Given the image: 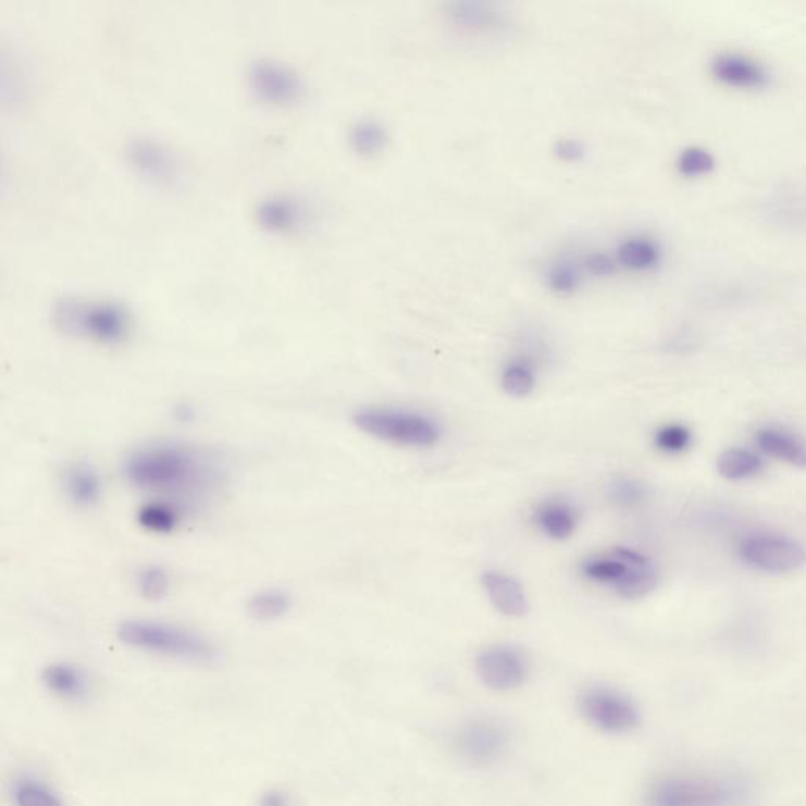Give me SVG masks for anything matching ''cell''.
<instances>
[{"mask_svg": "<svg viewBox=\"0 0 806 806\" xmlns=\"http://www.w3.org/2000/svg\"><path fill=\"white\" fill-rule=\"evenodd\" d=\"M123 473L140 491L168 495L207 491L220 476L209 454L171 442L133 450L123 463Z\"/></svg>", "mask_w": 806, "mask_h": 806, "instance_id": "1", "label": "cell"}, {"mask_svg": "<svg viewBox=\"0 0 806 806\" xmlns=\"http://www.w3.org/2000/svg\"><path fill=\"white\" fill-rule=\"evenodd\" d=\"M117 638L133 649L186 664L213 665L221 658L220 647L203 633L154 619H126Z\"/></svg>", "mask_w": 806, "mask_h": 806, "instance_id": "2", "label": "cell"}, {"mask_svg": "<svg viewBox=\"0 0 806 806\" xmlns=\"http://www.w3.org/2000/svg\"><path fill=\"white\" fill-rule=\"evenodd\" d=\"M579 573L587 583L628 600L649 596L658 582L653 559L629 547H612L584 556Z\"/></svg>", "mask_w": 806, "mask_h": 806, "instance_id": "3", "label": "cell"}, {"mask_svg": "<svg viewBox=\"0 0 806 806\" xmlns=\"http://www.w3.org/2000/svg\"><path fill=\"white\" fill-rule=\"evenodd\" d=\"M351 421L359 432L397 448L431 449L443 438L442 424L432 414L411 408L388 405L359 408Z\"/></svg>", "mask_w": 806, "mask_h": 806, "instance_id": "4", "label": "cell"}, {"mask_svg": "<svg viewBox=\"0 0 806 806\" xmlns=\"http://www.w3.org/2000/svg\"><path fill=\"white\" fill-rule=\"evenodd\" d=\"M52 320L62 333L91 343L117 345L132 331V315L122 305L95 299L62 298L52 309Z\"/></svg>", "mask_w": 806, "mask_h": 806, "instance_id": "5", "label": "cell"}, {"mask_svg": "<svg viewBox=\"0 0 806 806\" xmlns=\"http://www.w3.org/2000/svg\"><path fill=\"white\" fill-rule=\"evenodd\" d=\"M744 797V788L734 780L670 776L650 786L647 806H737Z\"/></svg>", "mask_w": 806, "mask_h": 806, "instance_id": "6", "label": "cell"}, {"mask_svg": "<svg viewBox=\"0 0 806 806\" xmlns=\"http://www.w3.org/2000/svg\"><path fill=\"white\" fill-rule=\"evenodd\" d=\"M579 710L591 727L607 734H628L642 723L635 702L608 685L584 689L579 696Z\"/></svg>", "mask_w": 806, "mask_h": 806, "instance_id": "7", "label": "cell"}, {"mask_svg": "<svg viewBox=\"0 0 806 806\" xmlns=\"http://www.w3.org/2000/svg\"><path fill=\"white\" fill-rule=\"evenodd\" d=\"M474 670L485 687L508 693L523 687L530 678L531 664L526 653L516 644L496 643L479 650Z\"/></svg>", "mask_w": 806, "mask_h": 806, "instance_id": "8", "label": "cell"}, {"mask_svg": "<svg viewBox=\"0 0 806 806\" xmlns=\"http://www.w3.org/2000/svg\"><path fill=\"white\" fill-rule=\"evenodd\" d=\"M125 157L129 165L154 185L177 186L186 175V165L179 153L150 136L129 137L125 142Z\"/></svg>", "mask_w": 806, "mask_h": 806, "instance_id": "9", "label": "cell"}, {"mask_svg": "<svg viewBox=\"0 0 806 806\" xmlns=\"http://www.w3.org/2000/svg\"><path fill=\"white\" fill-rule=\"evenodd\" d=\"M509 747V728L495 718H473L454 734L457 755L471 766H492L505 758Z\"/></svg>", "mask_w": 806, "mask_h": 806, "instance_id": "10", "label": "cell"}, {"mask_svg": "<svg viewBox=\"0 0 806 806\" xmlns=\"http://www.w3.org/2000/svg\"><path fill=\"white\" fill-rule=\"evenodd\" d=\"M249 89L260 101L273 106H290L302 100L306 91L305 79L292 66L280 60L255 59L249 63Z\"/></svg>", "mask_w": 806, "mask_h": 806, "instance_id": "11", "label": "cell"}, {"mask_svg": "<svg viewBox=\"0 0 806 806\" xmlns=\"http://www.w3.org/2000/svg\"><path fill=\"white\" fill-rule=\"evenodd\" d=\"M742 559L762 572L786 573L805 565L804 548L776 534H753L741 542Z\"/></svg>", "mask_w": 806, "mask_h": 806, "instance_id": "12", "label": "cell"}, {"mask_svg": "<svg viewBox=\"0 0 806 806\" xmlns=\"http://www.w3.org/2000/svg\"><path fill=\"white\" fill-rule=\"evenodd\" d=\"M718 83L737 90H759L769 86L770 75L761 63L739 52H721L710 62Z\"/></svg>", "mask_w": 806, "mask_h": 806, "instance_id": "13", "label": "cell"}, {"mask_svg": "<svg viewBox=\"0 0 806 806\" xmlns=\"http://www.w3.org/2000/svg\"><path fill=\"white\" fill-rule=\"evenodd\" d=\"M531 520L542 536L553 542H565L576 533L582 516L570 499L550 496L534 506Z\"/></svg>", "mask_w": 806, "mask_h": 806, "instance_id": "14", "label": "cell"}, {"mask_svg": "<svg viewBox=\"0 0 806 806\" xmlns=\"http://www.w3.org/2000/svg\"><path fill=\"white\" fill-rule=\"evenodd\" d=\"M481 584L485 596L499 615L520 619L530 611V598L523 584L510 573L498 569L485 570L481 575Z\"/></svg>", "mask_w": 806, "mask_h": 806, "instance_id": "15", "label": "cell"}, {"mask_svg": "<svg viewBox=\"0 0 806 806\" xmlns=\"http://www.w3.org/2000/svg\"><path fill=\"white\" fill-rule=\"evenodd\" d=\"M257 221L266 231L292 232L308 220L305 203L290 195H271L260 200L256 210Z\"/></svg>", "mask_w": 806, "mask_h": 806, "instance_id": "16", "label": "cell"}, {"mask_svg": "<svg viewBox=\"0 0 806 806\" xmlns=\"http://www.w3.org/2000/svg\"><path fill=\"white\" fill-rule=\"evenodd\" d=\"M41 682L48 692L66 702H84L91 692L89 674L83 668L66 661H55L45 667Z\"/></svg>", "mask_w": 806, "mask_h": 806, "instance_id": "17", "label": "cell"}, {"mask_svg": "<svg viewBox=\"0 0 806 806\" xmlns=\"http://www.w3.org/2000/svg\"><path fill=\"white\" fill-rule=\"evenodd\" d=\"M62 485L66 498L76 508H94L103 496V481L89 463L79 462L66 467L63 471Z\"/></svg>", "mask_w": 806, "mask_h": 806, "instance_id": "18", "label": "cell"}, {"mask_svg": "<svg viewBox=\"0 0 806 806\" xmlns=\"http://www.w3.org/2000/svg\"><path fill=\"white\" fill-rule=\"evenodd\" d=\"M538 362L537 358L528 351L512 355L503 364L499 374V385L506 396L512 399H526L537 388Z\"/></svg>", "mask_w": 806, "mask_h": 806, "instance_id": "19", "label": "cell"}, {"mask_svg": "<svg viewBox=\"0 0 806 806\" xmlns=\"http://www.w3.org/2000/svg\"><path fill=\"white\" fill-rule=\"evenodd\" d=\"M448 15L456 26L476 32H493L505 29L508 17L498 5L476 0H462L448 5Z\"/></svg>", "mask_w": 806, "mask_h": 806, "instance_id": "20", "label": "cell"}, {"mask_svg": "<svg viewBox=\"0 0 806 806\" xmlns=\"http://www.w3.org/2000/svg\"><path fill=\"white\" fill-rule=\"evenodd\" d=\"M615 259L621 269L633 273H647L660 265L661 249L653 238L633 235L619 243Z\"/></svg>", "mask_w": 806, "mask_h": 806, "instance_id": "21", "label": "cell"}, {"mask_svg": "<svg viewBox=\"0 0 806 806\" xmlns=\"http://www.w3.org/2000/svg\"><path fill=\"white\" fill-rule=\"evenodd\" d=\"M756 442L770 457L794 467H806V446L792 433L780 429H761L756 435Z\"/></svg>", "mask_w": 806, "mask_h": 806, "instance_id": "22", "label": "cell"}, {"mask_svg": "<svg viewBox=\"0 0 806 806\" xmlns=\"http://www.w3.org/2000/svg\"><path fill=\"white\" fill-rule=\"evenodd\" d=\"M348 142L359 157L374 158L388 147V129L375 119H359L350 126Z\"/></svg>", "mask_w": 806, "mask_h": 806, "instance_id": "23", "label": "cell"}, {"mask_svg": "<svg viewBox=\"0 0 806 806\" xmlns=\"http://www.w3.org/2000/svg\"><path fill=\"white\" fill-rule=\"evenodd\" d=\"M292 610V597L287 591L280 587H266L257 591L248 598L246 611L255 621L273 622L280 621Z\"/></svg>", "mask_w": 806, "mask_h": 806, "instance_id": "24", "label": "cell"}, {"mask_svg": "<svg viewBox=\"0 0 806 806\" xmlns=\"http://www.w3.org/2000/svg\"><path fill=\"white\" fill-rule=\"evenodd\" d=\"M584 276L583 265L570 257H559L553 260L545 269L544 281L553 294L568 297L582 287Z\"/></svg>", "mask_w": 806, "mask_h": 806, "instance_id": "25", "label": "cell"}, {"mask_svg": "<svg viewBox=\"0 0 806 806\" xmlns=\"http://www.w3.org/2000/svg\"><path fill=\"white\" fill-rule=\"evenodd\" d=\"M10 797L15 806H65L58 791L30 776H23L13 781Z\"/></svg>", "mask_w": 806, "mask_h": 806, "instance_id": "26", "label": "cell"}, {"mask_svg": "<svg viewBox=\"0 0 806 806\" xmlns=\"http://www.w3.org/2000/svg\"><path fill=\"white\" fill-rule=\"evenodd\" d=\"M762 463L755 454L745 449H730L721 454L718 459V471L721 476L730 481H741L755 476L761 470Z\"/></svg>", "mask_w": 806, "mask_h": 806, "instance_id": "27", "label": "cell"}, {"mask_svg": "<svg viewBox=\"0 0 806 806\" xmlns=\"http://www.w3.org/2000/svg\"><path fill=\"white\" fill-rule=\"evenodd\" d=\"M137 520L150 533L168 534L178 523V512L169 503L151 501L137 512Z\"/></svg>", "mask_w": 806, "mask_h": 806, "instance_id": "28", "label": "cell"}, {"mask_svg": "<svg viewBox=\"0 0 806 806\" xmlns=\"http://www.w3.org/2000/svg\"><path fill=\"white\" fill-rule=\"evenodd\" d=\"M716 164V158L709 150L696 146L682 150L675 160L679 174L687 178L706 177L714 172Z\"/></svg>", "mask_w": 806, "mask_h": 806, "instance_id": "29", "label": "cell"}, {"mask_svg": "<svg viewBox=\"0 0 806 806\" xmlns=\"http://www.w3.org/2000/svg\"><path fill=\"white\" fill-rule=\"evenodd\" d=\"M136 586L147 600H161L171 591V579L160 566H146L136 573Z\"/></svg>", "mask_w": 806, "mask_h": 806, "instance_id": "30", "label": "cell"}, {"mask_svg": "<svg viewBox=\"0 0 806 806\" xmlns=\"http://www.w3.org/2000/svg\"><path fill=\"white\" fill-rule=\"evenodd\" d=\"M607 493L612 503L629 508V506H635L643 501L646 488L636 479L619 476L612 479L610 484L607 485Z\"/></svg>", "mask_w": 806, "mask_h": 806, "instance_id": "31", "label": "cell"}, {"mask_svg": "<svg viewBox=\"0 0 806 806\" xmlns=\"http://www.w3.org/2000/svg\"><path fill=\"white\" fill-rule=\"evenodd\" d=\"M690 442H692V435L687 429L678 424L664 425L654 436L657 448L665 454L682 452L689 448Z\"/></svg>", "mask_w": 806, "mask_h": 806, "instance_id": "32", "label": "cell"}, {"mask_svg": "<svg viewBox=\"0 0 806 806\" xmlns=\"http://www.w3.org/2000/svg\"><path fill=\"white\" fill-rule=\"evenodd\" d=\"M582 265L584 273L598 277V280L615 276L619 269L615 255L610 256L607 252H591V255L584 257Z\"/></svg>", "mask_w": 806, "mask_h": 806, "instance_id": "33", "label": "cell"}, {"mask_svg": "<svg viewBox=\"0 0 806 806\" xmlns=\"http://www.w3.org/2000/svg\"><path fill=\"white\" fill-rule=\"evenodd\" d=\"M553 153L562 163H580L586 157V146L580 139L562 137V139L556 140Z\"/></svg>", "mask_w": 806, "mask_h": 806, "instance_id": "34", "label": "cell"}, {"mask_svg": "<svg viewBox=\"0 0 806 806\" xmlns=\"http://www.w3.org/2000/svg\"><path fill=\"white\" fill-rule=\"evenodd\" d=\"M257 806H294V802L287 792L273 790L260 795Z\"/></svg>", "mask_w": 806, "mask_h": 806, "instance_id": "35", "label": "cell"}]
</instances>
